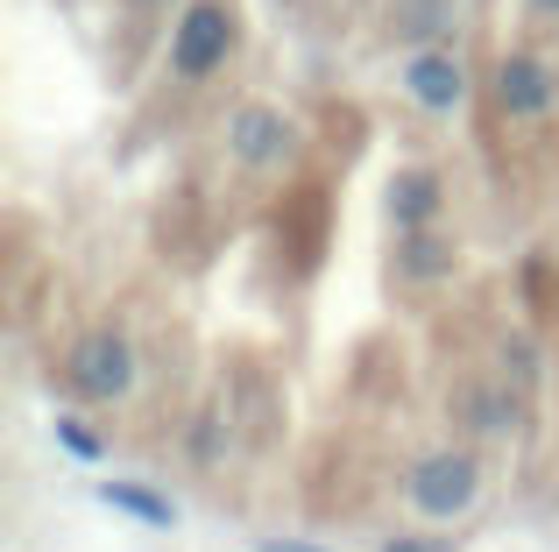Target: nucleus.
<instances>
[{"label": "nucleus", "instance_id": "1", "mask_svg": "<svg viewBox=\"0 0 559 552\" xmlns=\"http://www.w3.org/2000/svg\"><path fill=\"white\" fill-rule=\"evenodd\" d=\"M404 496H411V511L432 517V525L467 517L481 503V460L467 454V446H439V454H425L418 468L404 475Z\"/></svg>", "mask_w": 559, "mask_h": 552}, {"label": "nucleus", "instance_id": "2", "mask_svg": "<svg viewBox=\"0 0 559 552\" xmlns=\"http://www.w3.org/2000/svg\"><path fill=\"white\" fill-rule=\"evenodd\" d=\"M64 375H71V389H79L85 404H114V397L135 389V347H128V333H114V326L85 333V340L71 347Z\"/></svg>", "mask_w": 559, "mask_h": 552}, {"label": "nucleus", "instance_id": "3", "mask_svg": "<svg viewBox=\"0 0 559 552\" xmlns=\"http://www.w3.org/2000/svg\"><path fill=\"white\" fill-rule=\"evenodd\" d=\"M227 43H234V14L227 8H213V0H199V8L178 22V43H170V64L185 71V79H205V71L227 57Z\"/></svg>", "mask_w": 559, "mask_h": 552}, {"label": "nucleus", "instance_id": "4", "mask_svg": "<svg viewBox=\"0 0 559 552\" xmlns=\"http://www.w3.org/2000/svg\"><path fill=\"white\" fill-rule=\"evenodd\" d=\"M227 142H234L241 164H284V156H290V121L270 113V107H241L227 121Z\"/></svg>", "mask_w": 559, "mask_h": 552}, {"label": "nucleus", "instance_id": "5", "mask_svg": "<svg viewBox=\"0 0 559 552\" xmlns=\"http://www.w3.org/2000/svg\"><path fill=\"white\" fill-rule=\"evenodd\" d=\"M496 99L532 121V113L552 107V71L538 64V57H503V71H496Z\"/></svg>", "mask_w": 559, "mask_h": 552}, {"label": "nucleus", "instance_id": "6", "mask_svg": "<svg viewBox=\"0 0 559 552\" xmlns=\"http://www.w3.org/2000/svg\"><path fill=\"white\" fill-rule=\"evenodd\" d=\"M404 79H411V93H418L425 107H439V113H447V107H461V93H467L461 64H453L447 50H418V57H411V71H404Z\"/></svg>", "mask_w": 559, "mask_h": 552}, {"label": "nucleus", "instance_id": "7", "mask_svg": "<svg viewBox=\"0 0 559 552\" xmlns=\"http://www.w3.org/2000/svg\"><path fill=\"white\" fill-rule=\"evenodd\" d=\"M432 206H439V184H432V170H404V178L390 184V213H396V227H404V235H425Z\"/></svg>", "mask_w": 559, "mask_h": 552}, {"label": "nucleus", "instance_id": "8", "mask_svg": "<svg viewBox=\"0 0 559 552\" xmlns=\"http://www.w3.org/2000/svg\"><path fill=\"white\" fill-rule=\"evenodd\" d=\"M107 503L114 511H128V517H142V525H178V503H164L156 489H135V482H107Z\"/></svg>", "mask_w": 559, "mask_h": 552}, {"label": "nucleus", "instance_id": "9", "mask_svg": "<svg viewBox=\"0 0 559 552\" xmlns=\"http://www.w3.org/2000/svg\"><path fill=\"white\" fill-rule=\"evenodd\" d=\"M396 263H404V276H447V269H453V241H439V235H404Z\"/></svg>", "mask_w": 559, "mask_h": 552}, {"label": "nucleus", "instance_id": "10", "mask_svg": "<svg viewBox=\"0 0 559 552\" xmlns=\"http://www.w3.org/2000/svg\"><path fill=\"white\" fill-rule=\"evenodd\" d=\"M57 440H64V446H71V454H79V460H99V454H107V446H99V432L71 425V418H64V425H57Z\"/></svg>", "mask_w": 559, "mask_h": 552}, {"label": "nucleus", "instance_id": "11", "mask_svg": "<svg viewBox=\"0 0 559 552\" xmlns=\"http://www.w3.org/2000/svg\"><path fill=\"white\" fill-rule=\"evenodd\" d=\"M382 552H447V545H439V539H390Z\"/></svg>", "mask_w": 559, "mask_h": 552}, {"label": "nucleus", "instance_id": "12", "mask_svg": "<svg viewBox=\"0 0 559 552\" xmlns=\"http://www.w3.org/2000/svg\"><path fill=\"white\" fill-rule=\"evenodd\" d=\"M262 552H319V545H298V539H270Z\"/></svg>", "mask_w": 559, "mask_h": 552}, {"label": "nucleus", "instance_id": "13", "mask_svg": "<svg viewBox=\"0 0 559 552\" xmlns=\"http://www.w3.org/2000/svg\"><path fill=\"white\" fill-rule=\"evenodd\" d=\"M538 8H546V14H559V0H538Z\"/></svg>", "mask_w": 559, "mask_h": 552}]
</instances>
